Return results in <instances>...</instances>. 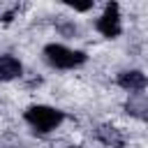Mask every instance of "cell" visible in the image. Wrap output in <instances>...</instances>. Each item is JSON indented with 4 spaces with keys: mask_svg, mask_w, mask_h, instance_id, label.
Instances as JSON below:
<instances>
[{
    "mask_svg": "<svg viewBox=\"0 0 148 148\" xmlns=\"http://www.w3.org/2000/svg\"><path fill=\"white\" fill-rule=\"evenodd\" d=\"M118 86H120L123 90L136 95V92H141V90L148 86V76H146L143 72H139V69H125V72L118 74Z\"/></svg>",
    "mask_w": 148,
    "mask_h": 148,
    "instance_id": "4",
    "label": "cell"
},
{
    "mask_svg": "<svg viewBox=\"0 0 148 148\" xmlns=\"http://www.w3.org/2000/svg\"><path fill=\"white\" fill-rule=\"evenodd\" d=\"M125 109H127V113H130V116L141 118V120H148V97H146V95H141V92L132 95V97L127 99Z\"/></svg>",
    "mask_w": 148,
    "mask_h": 148,
    "instance_id": "6",
    "label": "cell"
},
{
    "mask_svg": "<svg viewBox=\"0 0 148 148\" xmlns=\"http://www.w3.org/2000/svg\"><path fill=\"white\" fill-rule=\"evenodd\" d=\"M95 28H97V32H99V35H104V37H109V39H113V37H118V35H120L123 25H120V14H118V5H116V2L106 5L104 14L97 18Z\"/></svg>",
    "mask_w": 148,
    "mask_h": 148,
    "instance_id": "3",
    "label": "cell"
},
{
    "mask_svg": "<svg viewBox=\"0 0 148 148\" xmlns=\"http://www.w3.org/2000/svg\"><path fill=\"white\" fill-rule=\"evenodd\" d=\"M65 120V113L60 109L46 106V104H32L25 109V123L37 132H51Z\"/></svg>",
    "mask_w": 148,
    "mask_h": 148,
    "instance_id": "1",
    "label": "cell"
},
{
    "mask_svg": "<svg viewBox=\"0 0 148 148\" xmlns=\"http://www.w3.org/2000/svg\"><path fill=\"white\" fill-rule=\"evenodd\" d=\"M44 58L51 67H58V69H74V67H81L86 62L83 51H74V49H67L62 44H46Z\"/></svg>",
    "mask_w": 148,
    "mask_h": 148,
    "instance_id": "2",
    "label": "cell"
},
{
    "mask_svg": "<svg viewBox=\"0 0 148 148\" xmlns=\"http://www.w3.org/2000/svg\"><path fill=\"white\" fill-rule=\"evenodd\" d=\"M23 72V65L14 56H0V81H14Z\"/></svg>",
    "mask_w": 148,
    "mask_h": 148,
    "instance_id": "5",
    "label": "cell"
},
{
    "mask_svg": "<svg viewBox=\"0 0 148 148\" xmlns=\"http://www.w3.org/2000/svg\"><path fill=\"white\" fill-rule=\"evenodd\" d=\"M72 9H76V12H88V9H92V2H67Z\"/></svg>",
    "mask_w": 148,
    "mask_h": 148,
    "instance_id": "8",
    "label": "cell"
},
{
    "mask_svg": "<svg viewBox=\"0 0 148 148\" xmlns=\"http://www.w3.org/2000/svg\"><path fill=\"white\" fill-rule=\"evenodd\" d=\"M97 139L102 141V143H106V146H116V148H120L125 141H123V134L116 130V127H111V125H102L99 130H97Z\"/></svg>",
    "mask_w": 148,
    "mask_h": 148,
    "instance_id": "7",
    "label": "cell"
}]
</instances>
